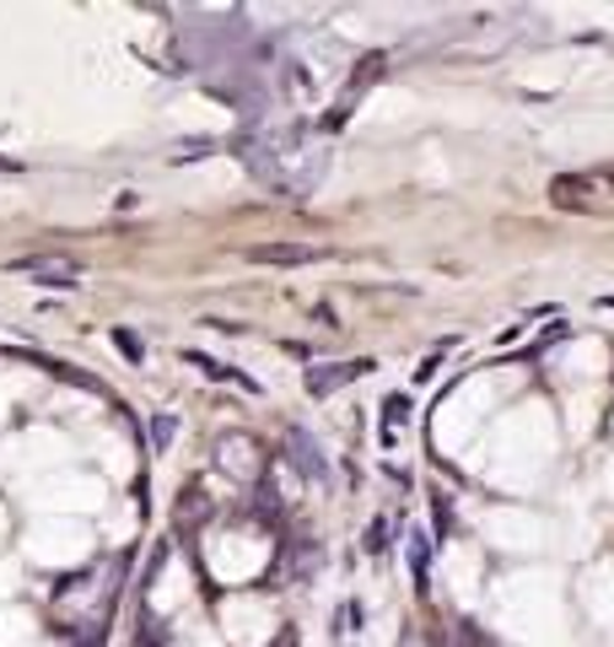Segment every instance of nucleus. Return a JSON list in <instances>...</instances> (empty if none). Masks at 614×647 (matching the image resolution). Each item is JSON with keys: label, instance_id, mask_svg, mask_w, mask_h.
<instances>
[{"label": "nucleus", "instance_id": "obj_1", "mask_svg": "<svg viewBox=\"0 0 614 647\" xmlns=\"http://www.w3.org/2000/svg\"><path fill=\"white\" fill-rule=\"evenodd\" d=\"M372 362H312L307 367V394L312 399H323V394H334L340 384H351V378H362Z\"/></svg>", "mask_w": 614, "mask_h": 647}, {"label": "nucleus", "instance_id": "obj_2", "mask_svg": "<svg viewBox=\"0 0 614 647\" xmlns=\"http://www.w3.org/2000/svg\"><path fill=\"white\" fill-rule=\"evenodd\" d=\"M16 275H33L38 286H49V292H76L81 286V270L76 264H49V259H16L11 264Z\"/></svg>", "mask_w": 614, "mask_h": 647}, {"label": "nucleus", "instance_id": "obj_3", "mask_svg": "<svg viewBox=\"0 0 614 647\" xmlns=\"http://www.w3.org/2000/svg\"><path fill=\"white\" fill-rule=\"evenodd\" d=\"M248 259H253V264H281V270H292V264H312L318 249H307V243H253Z\"/></svg>", "mask_w": 614, "mask_h": 647}, {"label": "nucleus", "instance_id": "obj_4", "mask_svg": "<svg viewBox=\"0 0 614 647\" xmlns=\"http://www.w3.org/2000/svg\"><path fill=\"white\" fill-rule=\"evenodd\" d=\"M216 464L232 469V475H253V469H259V453H253L248 438H221V443H216Z\"/></svg>", "mask_w": 614, "mask_h": 647}, {"label": "nucleus", "instance_id": "obj_5", "mask_svg": "<svg viewBox=\"0 0 614 647\" xmlns=\"http://www.w3.org/2000/svg\"><path fill=\"white\" fill-rule=\"evenodd\" d=\"M286 453H292V458L303 464V475H307V480H323V475H329V464H323V453L312 449V438H307L303 427H292V432H286Z\"/></svg>", "mask_w": 614, "mask_h": 647}, {"label": "nucleus", "instance_id": "obj_6", "mask_svg": "<svg viewBox=\"0 0 614 647\" xmlns=\"http://www.w3.org/2000/svg\"><path fill=\"white\" fill-rule=\"evenodd\" d=\"M383 70H388V55H372L367 65H356V70H351V98H362V92H367V87L377 81V76H383ZM351 98L340 103L345 114H351Z\"/></svg>", "mask_w": 614, "mask_h": 647}, {"label": "nucleus", "instance_id": "obj_7", "mask_svg": "<svg viewBox=\"0 0 614 647\" xmlns=\"http://www.w3.org/2000/svg\"><path fill=\"white\" fill-rule=\"evenodd\" d=\"M173 438H179V416H151V449L168 453Z\"/></svg>", "mask_w": 614, "mask_h": 647}, {"label": "nucleus", "instance_id": "obj_8", "mask_svg": "<svg viewBox=\"0 0 614 647\" xmlns=\"http://www.w3.org/2000/svg\"><path fill=\"white\" fill-rule=\"evenodd\" d=\"M114 345H120L129 362H146V351H140V334H135V329H114Z\"/></svg>", "mask_w": 614, "mask_h": 647}, {"label": "nucleus", "instance_id": "obj_9", "mask_svg": "<svg viewBox=\"0 0 614 647\" xmlns=\"http://www.w3.org/2000/svg\"><path fill=\"white\" fill-rule=\"evenodd\" d=\"M383 416H388V421H399V416H410V399H399V394H394V399L383 405Z\"/></svg>", "mask_w": 614, "mask_h": 647}]
</instances>
